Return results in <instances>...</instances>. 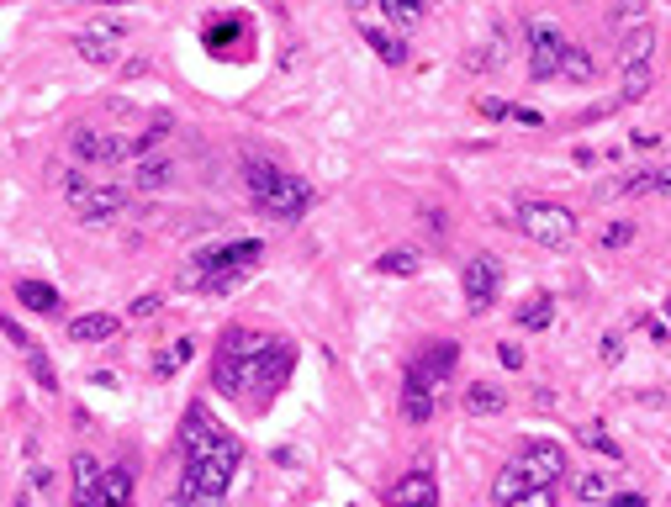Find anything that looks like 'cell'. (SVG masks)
Instances as JSON below:
<instances>
[{"mask_svg": "<svg viewBox=\"0 0 671 507\" xmlns=\"http://www.w3.org/2000/svg\"><path fill=\"white\" fill-rule=\"evenodd\" d=\"M296 370V344L259 328H228L212 349V391L238 407H270Z\"/></svg>", "mask_w": 671, "mask_h": 507, "instance_id": "cell-1", "label": "cell"}, {"mask_svg": "<svg viewBox=\"0 0 671 507\" xmlns=\"http://www.w3.org/2000/svg\"><path fill=\"white\" fill-rule=\"evenodd\" d=\"M244 471V444H238L228 428H222L207 402H191L180 418V497H212L228 502V486Z\"/></svg>", "mask_w": 671, "mask_h": 507, "instance_id": "cell-2", "label": "cell"}, {"mask_svg": "<svg viewBox=\"0 0 671 507\" xmlns=\"http://www.w3.org/2000/svg\"><path fill=\"white\" fill-rule=\"evenodd\" d=\"M244 191H249L254 212L270 217V222H296V217L312 212V201H318V191H312L302 175H291V169H281L275 159H259V154L244 159Z\"/></svg>", "mask_w": 671, "mask_h": 507, "instance_id": "cell-3", "label": "cell"}, {"mask_svg": "<svg viewBox=\"0 0 671 507\" xmlns=\"http://www.w3.org/2000/svg\"><path fill=\"white\" fill-rule=\"evenodd\" d=\"M608 43H613V64L619 74H656V16L645 0H619L608 11Z\"/></svg>", "mask_w": 671, "mask_h": 507, "instance_id": "cell-4", "label": "cell"}, {"mask_svg": "<svg viewBox=\"0 0 671 507\" xmlns=\"http://www.w3.org/2000/svg\"><path fill=\"white\" fill-rule=\"evenodd\" d=\"M170 138V117L143 133H111V127H69V154L80 164H138L154 143Z\"/></svg>", "mask_w": 671, "mask_h": 507, "instance_id": "cell-5", "label": "cell"}, {"mask_svg": "<svg viewBox=\"0 0 671 507\" xmlns=\"http://www.w3.org/2000/svg\"><path fill=\"white\" fill-rule=\"evenodd\" d=\"M513 222L529 243H539V249H571L576 233H582V222H576V212L566 201H518Z\"/></svg>", "mask_w": 671, "mask_h": 507, "instance_id": "cell-6", "label": "cell"}, {"mask_svg": "<svg viewBox=\"0 0 671 507\" xmlns=\"http://www.w3.org/2000/svg\"><path fill=\"white\" fill-rule=\"evenodd\" d=\"M64 196H69V206H74V217L80 222H90V228H106V222H117L127 206H133V196L122 191V185H96L90 175H64Z\"/></svg>", "mask_w": 671, "mask_h": 507, "instance_id": "cell-7", "label": "cell"}, {"mask_svg": "<svg viewBox=\"0 0 671 507\" xmlns=\"http://www.w3.org/2000/svg\"><path fill=\"white\" fill-rule=\"evenodd\" d=\"M566 48H571V37L555 27V22H529V80H534V85L561 80Z\"/></svg>", "mask_w": 671, "mask_h": 507, "instance_id": "cell-8", "label": "cell"}, {"mask_svg": "<svg viewBox=\"0 0 671 507\" xmlns=\"http://www.w3.org/2000/svg\"><path fill=\"white\" fill-rule=\"evenodd\" d=\"M460 291H465V307H471V312H487L502 296V259L487 254V249H476L460 265Z\"/></svg>", "mask_w": 671, "mask_h": 507, "instance_id": "cell-9", "label": "cell"}, {"mask_svg": "<svg viewBox=\"0 0 671 507\" xmlns=\"http://www.w3.org/2000/svg\"><path fill=\"white\" fill-rule=\"evenodd\" d=\"M259 259H265V243H259V238H233V243H222V249H196L191 254V275H212V270H244V275H254Z\"/></svg>", "mask_w": 671, "mask_h": 507, "instance_id": "cell-10", "label": "cell"}, {"mask_svg": "<svg viewBox=\"0 0 671 507\" xmlns=\"http://www.w3.org/2000/svg\"><path fill=\"white\" fill-rule=\"evenodd\" d=\"M455 365H460V344H450V338H444V344H428L418 360L407 365V391H428V397H434V391L450 381Z\"/></svg>", "mask_w": 671, "mask_h": 507, "instance_id": "cell-11", "label": "cell"}, {"mask_svg": "<svg viewBox=\"0 0 671 507\" xmlns=\"http://www.w3.org/2000/svg\"><path fill=\"white\" fill-rule=\"evenodd\" d=\"M513 460L524 465V476H529L534 486H555V481L566 476V449L555 444V439H524Z\"/></svg>", "mask_w": 671, "mask_h": 507, "instance_id": "cell-12", "label": "cell"}, {"mask_svg": "<svg viewBox=\"0 0 671 507\" xmlns=\"http://www.w3.org/2000/svg\"><path fill=\"white\" fill-rule=\"evenodd\" d=\"M122 48H127V27H117V22H106V27H85L80 37H74V53H80L85 64H96V69L122 64Z\"/></svg>", "mask_w": 671, "mask_h": 507, "instance_id": "cell-13", "label": "cell"}, {"mask_svg": "<svg viewBox=\"0 0 671 507\" xmlns=\"http://www.w3.org/2000/svg\"><path fill=\"white\" fill-rule=\"evenodd\" d=\"M603 196H666L671 201V164H645V169H629L613 185H603Z\"/></svg>", "mask_w": 671, "mask_h": 507, "instance_id": "cell-14", "label": "cell"}, {"mask_svg": "<svg viewBox=\"0 0 671 507\" xmlns=\"http://www.w3.org/2000/svg\"><path fill=\"white\" fill-rule=\"evenodd\" d=\"M74 497L69 507H101L106 502V465L96 455H74Z\"/></svg>", "mask_w": 671, "mask_h": 507, "instance_id": "cell-15", "label": "cell"}, {"mask_svg": "<svg viewBox=\"0 0 671 507\" xmlns=\"http://www.w3.org/2000/svg\"><path fill=\"white\" fill-rule=\"evenodd\" d=\"M386 507H439V481L428 476V471L402 476V481L386 492Z\"/></svg>", "mask_w": 671, "mask_h": 507, "instance_id": "cell-16", "label": "cell"}, {"mask_svg": "<svg viewBox=\"0 0 671 507\" xmlns=\"http://www.w3.org/2000/svg\"><path fill=\"white\" fill-rule=\"evenodd\" d=\"M170 180H175V164L159 159V154H143L133 169H127V185H133V191H164Z\"/></svg>", "mask_w": 671, "mask_h": 507, "instance_id": "cell-17", "label": "cell"}, {"mask_svg": "<svg viewBox=\"0 0 671 507\" xmlns=\"http://www.w3.org/2000/svg\"><path fill=\"white\" fill-rule=\"evenodd\" d=\"M117 328L122 323L111 312H80L69 323V338H74V344H106V338H117Z\"/></svg>", "mask_w": 671, "mask_h": 507, "instance_id": "cell-18", "label": "cell"}, {"mask_svg": "<svg viewBox=\"0 0 671 507\" xmlns=\"http://www.w3.org/2000/svg\"><path fill=\"white\" fill-rule=\"evenodd\" d=\"M513 317H518V328H524V333H545L555 323V296L534 291V296H524V307H518Z\"/></svg>", "mask_w": 671, "mask_h": 507, "instance_id": "cell-19", "label": "cell"}, {"mask_svg": "<svg viewBox=\"0 0 671 507\" xmlns=\"http://www.w3.org/2000/svg\"><path fill=\"white\" fill-rule=\"evenodd\" d=\"M16 302H22L27 312H37V317H53L59 312V291H53L48 280H16Z\"/></svg>", "mask_w": 671, "mask_h": 507, "instance_id": "cell-20", "label": "cell"}, {"mask_svg": "<svg viewBox=\"0 0 671 507\" xmlns=\"http://www.w3.org/2000/svg\"><path fill=\"white\" fill-rule=\"evenodd\" d=\"M502 402H508V397H502V386H497V381H471V386H465V397H460V407L471 412V418L502 412Z\"/></svg>", "mask_w": 671, "mask_h": 507, "instance_id": "cell-21", "label": "cell"}, {"mask_svg": "<svg viewBox=\"0 0 671 507\" xmlns=\"http://www.w3.org/2000/svg\"><path fill=\"white\" fill-rule=\"evenodd\" d=\"M191 354H196V338H175L170 349L154 354V375H159V381H170V375H180L185 365H191Z\"/></svg>", "mask_w": 671, "mask_h": 507, "instance_id": "cell-22", "label": "cell"}, {"mask_svg": "<svg viewBox=\"0 0 671 507\" xmlns=\"http://www.w3.org/2000/svg\"><path fill=\"white\" fill-rule=\"evenodd\" d=\"M481 117H492V122H524V127H545V117H539L534 106H513V101H497V96L481 101Z\"/></svg>", "mask_w": 671, "mask_h": 507, "instance_id": "cell-23", "label": "cell"}, {"mask_svg": "<svg viewBox=\"0 0 671 507\" xmlns=\"http://www.w3.org/2000/svg\"><path fill=\"white\" fill-rule=\"evenodd\" d=\"M365 43H370V53H376L381 64H391V69H402V64H407V48H402V37H397V32L365 27Z\"/></svg>", "mask_w": 671, "mask_h": 507, "instance_id": "cell-24", "label": "cell"}, {"mask_svg": "<svg viewBox=\"0 0 671 507\" xmlns=\"http://www.w3.org/2000/svg\"><path fill=\"white\" fill-rule=\"evenodd\" d=\"M376 270L381 275H397V280H413L423 270V254L418 249H386V254H376Z\"/></svg>", "mask_w": 671, "mask_h": 507, "instance_id": "cell-25", "label": "cell"}, {"mask_svg": "<svg viewBox=\"0 0 671 507\" xmlns=\"http://www.w3.org/2000/svg\"><path fill=\"white\" fill-rule=\"evenodd\" d=\"M576 439H582V444L592 449V455H603V460H624L619 439H613V434H608L603 423H582V428H576Z\"/></svg>", "mask_w": 671, "mask_h": 507, "instance_id": "cell-26", "label": "cell"}, {"mask_svg": "<svg viewBox=\"0 0 671 507\" xmlns=\"http://www.w3.org/2000/svg\"><path fill=\"white\" fill-rule=\"evenodd\" d=\"M27 370H32V381L43 386L48 397L59 391V370H53V360H48V349H43V344H32V349H27Z\"/></svg>", "mask_w": 671, "mask_h": 507, "instance_id": "cell-27", "label": "cell"}, {"mask_svg": "<svg viewBox=\"0 0 671 507\" xmlns=\"http://www.w3.org/2000/svg\"><path fill=\"white\" fill-rule=\"evenodd\" d=\"M561 74H566V80H576V85H587L592 74H598V64H592V53H587L582 43H571V48H566V64H561Z\"/></svg>", "mask_w": 671, "mask_h": 507, "instance_id": "cell-28", "label": "cell"}, {"mask_svg": "<svg viewBox=\"0 0 671 507\" xmlns=\"http://www.w3.org/2000/svg\"><path fill=\"white\" fill-rule=\"evenodd\" d=\"M502 59H508V27H502L497 37H487V48H481V53H471L465 64H471V69L481 74V69H492V64H502Z\"/></svg>", "mask_w": 671, "mask_h": 507, "instance_id": "cell-29", "label": "cell"}, {"mask_svg": "<svg viewBox=\"0 0 671 507\" xmlns=\"http://www.w3.org/2000/svg\"><path fill=\"white\" fill-rule=\"evenodd\" d=\"M238 32H244V16H217V22H207V32H201V37H207V43L222 53V48H228Z\"/></svg>", "mask_w": 671, "mask_h": 507, "instance_id": "cell-30", "label": "cell"}, {"mask_svg": "<svg viewBox=\"0 0 671 507\" xmlns=\"http://www.w3.org/2000/svg\"><path fill=\"white\" fill-rule=\"evenodd\" d=\"M434 418V397L428 391H402V423H428Z\"/></svg>", "mask_w": 671, "mask_h": 507, "instance_id": "cell-31", "label": "cell"}, {"mask_svg": "<svg viewBox=\"0 0 671 507\" xmlns=\"http://www.w3.org/2000/svg\"><path fill=\"white\" fill-rule=\"evenodd\" d=\"M497 507H555V486H524V492L502 497Z\"/></svg>", "mask_w": 671, "mask_h": 507, "instance_id": "cell-32", "label": "cell"}, {"mask_svg": "<svg viewBox=\"0 0 671 507\" xmlns=\"http://www.w3.org/2000/svg\"><path fill=\"white\" fill-rule=\"evenodd\" d=\"M106 497L111 502H133V471H127V465H111L106 471Z\"/></svg>", "mask_w": 671, "mask_h": 507, "instance_id": "cell-33", "label": "cell"}, {"mask_svg": "<svg viewBox=\"0 0 671 507\" xmlns=\"http://www.w3.org/2000/svg\"><path fill=\"white\" fill-rule=\"evenodd\" d=\"M381 6H386V16L397 27H413L418 16H423V0H381Z\"/></svg>", "mask_w": 671, "mask_h": 507, "instance_id": "cell-34", "label": "cell"}, {"mask_svg": "<svg viewBox=\"0 0 671 507\" xmlns=\"http://www.w3.org/2000/svg\"><path fill=\"white\" fill-rule=\"evenodd\" d=\"M576 497H582V502H603L608 497V476L603 471H587L582 481H576Z\"/></svg>", "mask_w": 671, "mask_h": 507, "instance_id": "cell-35", "label": "cell"}, {"mask_svg": "<svg viewBox=\"0 0 671 507\" xmlns=\"http://www.w3.org/2000/svg\"><path fill=\"white\" fill-rule=\"evenodd\" d=\"M624 243H635V222H608V228H603V249H624Z\"/></svg>", "mask_w": 671, "mask_h": 507, "instance_id": "cell-36", "label": "cell"}, {"mask_svg": "<svg viewBox=\"0 0 671 507\" xmlns=\"http://www.w3.org/2000/svg\"><path fill=\"white\" fill-rule=\"evenodd\" d=\"M159 307H164V296H159V291H143L138 302H133V317H154Z\"/></svg>", "mask_w": 671, "mask_h": 507, "instance_id": "cell-37", "label": "cell"}, {"mask_svg": "<svg viewBox=\"0 0 671 507\" xmlns=\"http://www.w3.org/2000/svg\"><path fill=\"white\" fill-rule=\"evenodd\" d=\"M0 333H6V338H11V344H16V349H22V354L32 349V338H27L22 328H16V323H11V317H0Z\"/></svg>", "mask_w": 671, "mask_h": 507, "instance_id": "cell-38", "label": "cell"}, {"mask_svg": "<svg viewBox=\"0 0 671 507\" xmlns=\"http://www.w3.org/2000/svg\"><path fill=\"white\" fill-rule=\"evenodd\" d=\"M640 328L650 333V344H671V328H666V323H656V317H640Z\"/></svg>", "mask_w": 671, "mask_h": 507, "instance_id": "cell-39", "label": "cell"}, {"mask_svg": "<svg viewBox=\"0 0 671 507\" xmlns=\"http://www.w3.org/2000/svg\"><path fill=\"white\" fill-rule=\"evenodd\" d=\"M619 354H624V333H603V360L613 365Z\"/></svg>", "mask_w": 671, "mask_h": 507, "instance_id": "cell-40", "label": "cell"}, {"mask_svg": "<svg viewBox=\"0 0 671 507\" xmlns=\"http://www.w3.org/2000/svg\"><path fill=\"white\" fill-rule=\"evenodd\" d=\"M497 360L508 370H518V365H524V349H518V344H497Z\"/></svg>", "mask_w": 671, "mask_h": 507, "instance_id": "cell-41", "label": "cell"}, {"mask_svg": "<svg viewBox=\"0 0 671 507\" xmlns=\"http://www.w3.org/2000/svg\"><path fill=\"white\" fill-rule=\"evenodd\" d=\"M608 507H645L640 492H619V497H608Z\"/></svg>", "mask_w": 671, "mask_h": 507, "instance_id": "cell-42", "label": "cell"}, {"mask_svg": "<svg viewBox=\"0 0 671 507\" xmlns=\"http://www.w3.org/2000/svg\"><path fill=\"white\" fill-rule=\"evenodd\" d=\"M27 486H32V492H43V486H48V471H43V465H32V471H27Z\"/></svg>", "mask_w": 671, "mask_h": 507, "instance_id": "cell-43", "label": "cell"}, {"mask_svg": "<svg viewBox=\"0 0 671 507\" xmlns=\"http://www.w3.org/2000/svg\"><path fill=\"white\" fill-rule=\"evenodd\" d=\"M80 6H127V0H80Z\"/></svg>", "mask_w": 671, "mask_h": 507, "instance_id": "cell-44", "label": "cell"}, {"mask_svg": "<svg viewBox=\"0 0 671 507\" xmlns=\"http://www.w3.org/2000/svg\"><path fill=\"white\" fill-rule=\"evenodd\" d=\"M666 317H671V296H666Z\"/></svg>", "mask_w": 671, "mask_h": 507, "instance_id": "cell-45", "label": "cell"}, {"mask_svg": "<svg viewBox=\"0 0 671 507\" xmlns=\"http://www.w3.org/2000/svg\"><path fill=\"white\" fill-rule=\"evenodd\" d=\"M587 507H608V502H587Z\"/></svg>", "mask_w": 671, "mask_h": 507, "instance_id": "cell-46", "label": "cell"}]
</instances>
